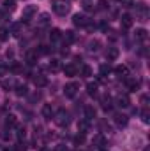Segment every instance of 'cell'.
Instances as JSON below:
<instances>
[{
	"label": "cell",
	"mask_w": 150,
	"mask_h": 151,
	"mask_svg": "<svg viewBox=\"0 0 150 151\" xmlns=\"http://www.w3.org/2000/svg\"><path fill=\"white\" fill-rule=\"evenodd\" d=\"M2 86H4L5 90H9V88H16V81H14V79H5V81L2 83Z\"/></svg>",
	"instance_id": "f1b7e54d"
},
{
	"label": "cell",
	"mask_w": 150,
	"mask_h": 151,
	"mask_svg": "<svg viewBox=\"0 0 150 151\" xmlns=\"http://www.w3.org/2000/svg\"><path fill=\"white\" fill-rule=\"evenodd\" d=\"M27 135V130L25 128H18V139H25Z\"/></svg>",
	"instance_id": "ab89813d"
},
{
	"label": "cell",
	"mask_w": 150,
	"mask_h": 151,
	"mask_svg": "<svg viewBox=\"0 0 150 151\" xmlns=\"http://www.w3.org/2000/svg\"><path fill=\"white\" fill-rule=\"evenodd\" d=\"M41 113H42V116H44L46 119H51V118H53V107H51L50 104H44Z\"/></svg>",
	"instance_id": "4fadbf2b"
},
{
	"label": "cell",
	"mask_w": 150,
	"mask_h": 151,
	"mask_svg": "<svg viewBox=\"0 0 150 151\" xmlns=\"http://www.w3.org/2000/svg\"><path fill=\"white\" fill-rule=\"evenodd\" d=\"M14 56V51L12 49H7V58H12Z\"/></svg>",
	"instance_id": "f6af8a7d"
},
{
	"label": "cell",
	"mask_w": 150,
	"mask_h": 151,
	"mask_svg": "<svg viewBox=\"0 0 150 151\" xmlns=\"http://www.w3.org/2000/svg\"><path fill=\"white\" fill-rule=\"evenodd\" d=\"M62 39V32L58 30V28H53L51 32H50V40L51 42H57V40H60Z\"/></svg>",
	"instance_id": "e0dca14e"
},
{
	"label": "cell",
	"mask_w": 150,
	"mask_h": 151,
	"mask_svg": "<svg viewBox=\"0 0 150 151\" xmlns=\"http://www.w3.org/2000/svg\"><path fill=\"white\" fill-rule=\"evenodd\" d=\"M141 104H143L145 107L149 106V95H141Z\"/></svg>",
	"instance_id": "7bdbcfd3"
},
{
	"label": "cell",
	"mask_w": 150,
	"mask_h": 151,
	"mask_svg": "<svg viewBox=\"0 0 150 151\" xmlns=\"http://www.w3.org/2000/svg\"><path fill=\"white\" fill-rule=\"evenodd\" d=\"M14 150H16V151H25V150H27V144H25V142H18Z\"/></svg>",
	"instance_id": "f35d334b"
},
{
	"label": "cell",
	"mask_w": 150,
	"mask_h": 151,
	"mask_svg": "<svg viewBox=\"0 0 150 151\" xmlns=\"http://www.w3.org/2000/svg\"><path fill=\"white\" fill-rule=\"evenodd\" d=\"M99 47H101V42H99L97 39L88 42V51H99Z\"/></svg>",
	"instance_id": "d4e9b609"
},
{
	"label": "cell",
	"mask_w": 150,
	"mask_h": 151,
	"mask_svg": "<svg viewBox=\"0 0 150 151\" xmlns=\"http://www.w3.org/2000/svg\"><path fill=\"white\" fill-rule=\"evenodd\" d=\"M95 114H97V111H95L94 106H87V107H85V116H87V119H94Z\"/></svg>",
	"instance_id": "d6986e66"
},
{
	"label": "cell",
	"mask_w": 150,
	"mask_h": 151,
	"mask_svg": "<svg viewBox=\"0 0 150 151\" xmlns=\"http://www.w3.org/2000/svg\"><path fill=\"white\" fill-rule=\"evenodd\" d=\"M88 128H90V119H81V121H78V130H79L81 134H87Z\"/></svg>",
	"instance_id": "7c38bea8"
},
{
	"label": "cell",
	"mask_w": 150,
	"mask_h": 151,
	"mask_svg": "<svg viewBox=\"0 0 150 151\" xmlns=\"http://www.w3.org/2000/svg\"><path fill=\"white\" fill-rule=\"evenodd\" d=\"M64 74H66V76H71V77H73V76H76V67L73 65V63L66 65V67H64Z\"/></svg>",
	"instance_id": "7402d4cb"
},
{
	"label": "cell",
	"mask_w": 150,
	"mask_h": 151,
	"mask_svg": "<svg viewBox=\"0 0 150 151\" xmlns=\"http://www.w3.org/2000/svg\"><path fill=\"white\" fill-rule=\"evenodd\" d=\"M39 23H41L42 27L48 25V23H50V16H48V14H41V21H39Z\"/></svg>",
	"instance_id": "8d00e7d4"
},
{
	"label": "cell",
	"mask_w": 150,
	"mask_h": 151,
	"mask_svg": "<svg viewBox=\"0 0 150 151\" xmlns=\"http://www.w3.org/2000/svg\"><path fill=\"white\" fill-rule=\"evenodd\" d=\"M81 7H83L85 11H92V9H94V4H92L90 0H81Z\"/></svg>",
	"instance_id": "1f68e13d"
},
{
	"label": "cell",
	"mask_w": 150,
	"mask_h": 151,
	"mask_svg": "<svg viewBox=\"0 0 150 151\" xmlns=\"http://www.w3.org/2000/svg\"><path fill=\"white\" fill-rule=\"evenodd\" d=\"M21 69H23V67H21V63H18V62H12V63H11V67H9V70H11V72H14V74L21 72Z\"/></svg>",
	"instance_id": "4316f807"
},
{
	"label": "cell",
	"mask_w": 150,
	"mask_h": 151,
	"mask_svg": "<svg viewBox=\"0 0 150 151\" xmlns=\"http://www.w3.org/2000/svg\"><path fill=\"white\" fill-rule=\"evenodd\" d=\"M110 70H111V67H110V65H101V76L108 74Z\"/></svg>",
	"instance_id": "74e56055"
},
{
	"label": "cell",
	"mask_w": 150,
	"mask_h": 151,
	"mask_svg": "<svg viewBox=\"0 0 150 151\" xmlns=\"http://www.w3.org/2000/svg\"><path fill=\"white\" fill-rule=\"evenodd\" d=\"M37 12V5H27V7H23V12H21V23L23 21H30L32 19V16Z\"/></svg>",
	"instance_id": "7a4b0ae2"
},
{
	"label": "cell",
	"mask_w": 150,
	"mask_h": 151,
	"mask_svg": "<svg viewBox=\"0 0 150 151\" xmlns=\"http://www.w3.org/2000/svg\"><path fill=\"white\" fill-rule=\"evenodd\" d=\"M69 9H71V5H69L66 0H55V2H53V11H55L58 16H66V14L69 12Z\"/></svg>",
	"instance_id": "6da1fadb"
},
{
	"label": "cell",
	"mask_w": 150,
	"mask_h": 151,
	"mask_svg": "<svg viewBox=\"0 0 150 151\" xmlns=\"http://www.w3.org/2000/svg\"><path fill=\"white\" fill-rule=\"evenodd\" d=\"M117 106H118V107H129V106H131L129 97H127V95H118V97H117Z\"/></svg>",
	"instance_id": "ba28073f"
},
{
	"label": "cell",
	"mask_w": 150,
	"mask_h": 151,
	"mask_svg": "<svg viewBox=\"0 0 150 151\" xmlns=\"http://www.w3.org/2000/svg\"><path fill=\"white\" fill-rule=\"evenodd\" d=\"M27 93H28V88L25 84H16V95L18 97H25Z\"/></svg>",
	"instance_id": "ffe728a7"
},
{
	"label": "cell",
	"mask_w": 150,
	"mask_h": 151,
	"mask_svg": "<svg viewBox=\"0 0 150 151\" xmlns=\"http://www.w3.org/2000/svg\"><path fill=\"white\" fill-rule=\"evenodd\" d=\"M94 144H97L99 148H103V146L106 144V139H104V137L99 134V135H95V137H94Z\"/></svg>",
	"instance_id": "83f0119b"
},
{
	"label": "cell",
	"mask_w": 150,
	"mask_h": 151,
	"mask_svg": "<svg viewBox=\"0 0 150 151\" xmlns=\"http://www.w3.org/2000/svg\"><path fill=\"white\" fill-rule=\"evenodd\" d=\"M125 86L131 90V91H136L140 88V81L138 79H133V77H125Z\"/></svg>",
	"instance_id": "8992f818"
},
{
	"label": "cell",
	"mask_w": 150,
	"mask_h": 151,
	"mask_svg": "<svg viewBox=\"0 0 150 151\" xmlns=\"http://www.w3.org/2000/svg\"><path fill=\"white\" fill-rule=\"evenodd\" d=\"M34 84L37 86V88H42V86H46L48 84V77L46 76H42V74H39L34 77Z\"/></svg>",
	"instance_id": "8fae6325"
},
{
	"label": "cell",
	"mask_w": 150,
	"mask_h": 151,
	"mask_svg": "<svg viewBox=\"0 0 150 151\" xmlns=\"http://www.w3.org/2000/svg\"><path fill=\"white\" fill-rule=\"evenodd\" d=\"M55 123H57L58 127H67V125L71 123L69 114L66 113V111H58V113H57V116H55Z\"/></svg>",
	"instance_id": "3957f363"
},
{
	"label": "cell",
	"mask_w": 150,
	"mask_h": 151,
	"mask_svg": "<svg viewBox=\"0 0 150 151\" xmlns=\"http://www.w3.org/2000/svg\"><path fill=\"white\" fill-rule=\"evenodd\" d=\"M117 2H120V0H117Z\"/></svg>",
	"instance_id": "7dc6e473"
},
{
	"label": "cell",
	"mask_w": 150,
	"mask_h": 151,
	"mask_svg": "<svg viewBox=\"0 0 150 151\" xmlns=\"http://www.w3.org/2000/svg\"><path fill=\"white\" fill-rule=\"evenodd\" d=\"M115 74L118 76V77H122V79H125L129 76V69L125 65H118V67H115Z\"/></svg>",
	"instance_id": "30bf717a"
},
{
	"label": "cell",
	"mask_w": 150,
	"mask_h": 151,
	"mask_svg": "<svg viewBox=\"0 0 150 151\" xmlns=\"http://www.w3.org/2000/svg\"><path fill=\"white\" fill-rule=\"evenodd\" d=\"M62 40L69 46V44H73L76 40V35H74V32H66V34H62Z\"/></svg>",
	"instance_id": "5bb4252c"
},
{
	"label": "cell",
	"mask_w": 150,
	"mask_h": 151,
	"mask_svg": "<svg viewBox=\"0 0 150 151\" xmlns=\"http://www.w3.org/2000/svg\"><path fill=\"white\" fill-rule=\"evenodd\" d=\"M87 93L94 97V95L97 93V83H88V84H87Z\"/></svg>",
	"instance_id": "603a6c76"
},
{
	"label": "cell",
	"mask_w": 150,
	"mask_h": 151,
	"mask_svg": "<svg viewBox=\"0 0 150 151\" xmlns=\"http://www.w3.org/2000/svg\"><path fill=\"white\" fill-rule=\"evenodd\" d=\"M120 25H122V28H131L133 27V18L129 16V14H124L122 18H120Z\"/></svg>",
	"instance_id": "9c48e42d"
},
{
	"label": "cell",
	"mask_w": 150,
	"mask_h": 151,
	"mask_svg": "<svg viewBox=\"0 0 150 151\" xmlns=\"http://www.w3.org/2000/svg\"><path fill=\"white\" fill-rule=\"evenodd\" d=\"M27 63H28V65H36V63H37V53H36V51H32V53L27 55Z\"/></svg>",
	"instance_id": "44dd1931"
},
{
	"label": "cell",
	"mask_w": 150,
	"mask_h": 151,
	"mask_svg": "<svg viewBox=\"0 0 150 151\" xmlns=\"http://www.w3.org/2000/svg\"><path fill=\"white\" fill-rule=\"evenodd\" d=\"M97 9H99V11H106V9H108V2H106V0H99V2H97Z\"/></svg>",
	"instance_id": "d590c367"
},
{
	"label": "cell",
	"mask_w": 150,
	"mask_h": 151,
	"mask_svg": "<svg viewBox=\"0 0 150 151\" xmlns=\"http://www.w3.org/2000/svg\"><path fill=\"white\" fill-rule=\"evenodd\" d=\"M39 151H48V150H46V148H41V150H39Z\"/></svg>",
	"instance_id": "bcb514c9"
},
{
	"label": "cell",
	"mask_w": 150,
	"mask_h": 151,
	"mask_svg": "<svg viewBox=\"0 0 150 151\" xmlns=\"http://www.w3.org/2000/svg\"><path fill=\"white\" fill-rule=\"evenodd\" d=\"M124 7H133V0H120Z\"/></svg>",
	"instance_id": "ee69618b"
},
{
	"label": "cell",
	"mask_w": 150,
	"mask_h": 151,
	"mask_svg": "<svg viewBox=\"0 0 150 151\" xmlns=\"http://www.w3.org/2000/svg\"><path fill=\"white\" fill-rule=\"evenodd\" d=\"M141 118H143V121H145V123H149V118H150V114H149V111H147V109H145V111L141 113Z\"/></svg>",
	"instance_id": "60d3db41"
},
{
	"label": "cell",
	"mask_w": 150,
	"mask_h": 151,
	"mask_svg": "<svg viewBox=\"0 0 150 151\" xmlns=\"http://www.w3.org/2000/svg\"><path fill=\"white\" fill-rule=\"evenodd\" d=\"M118 53H120V51H118L117 47H108L106 58H108V60H117V58H118Z\"/></svg>",
	"instance_id": "ac0fdd59"
},
{
	"label": "cell",
	"mask_w": 150,
	"mask_h": 151,
	"mask_svg": "<svg viewBox=\"0 0 150 151\" xmlns=\"http://www.w3.org/2000/svg\"><path fill=\"white\" fill-rule=\"evenodd\" d=\"M101 107H103L104 111H111L113 102H111V97H110V95H104V97L101 99Z\"/></svg>",
	"instance_id": "52a82bcc"
},
{
	"label": "cell",
	"mask_w": 150,
	"mask_h": 151,
	"mask_svg": "<svg viewBox=\"0 0 150 151\" xmlns=\"http://www.w3.org/2000/svg\"><path fill=\"white\" fill-rule=\"evenodd\" d=\"M81 76H83V77H90V76H92V67H90V65H83V67H81Z\"/></svg>",
	"instance_id": "f546056e"
},
{
	"label": "cell",
	"mask_w": 150,
	"mask_h": 151,
	"mask_svg": "<svg viewBox=\"0 0 150 151\" xmlns=\"http://www.w3.org/2000/svg\"><path fill=\"white\" fill-rule=\"evenodd\" d=\"M134 37L138 39V40H147V30H145V28H140V30H136Z\"/></svg>",
	"instance_id": "484cf974"
},
{
	"label": "cell",
	"mask_w": 150,
	"mask_h": 151,
	"mask_svg": "<svg viewBox=\"0 0 150 151\" xmlns=\"http://www.w3.org/2000/svg\"><path fill=\"white\" fill-rule=\"evenodd\" d=\"M78 88H79L78 83H67L64 86V95L69 97V99H73V97H76V93H78Z\"/></svg>",
	"instance_id": "277c9868"
},
{
	"label": "cell",
	"mask_w": 150,
	"mask_h": 151,
	"mask_svg": "<svg viewBox=\"0 0 150 151\" xmlns=\"http://www.w3.org/2000/svg\"><path fill=\"white\" fill-rule=\"evenodd\" d=\"M113 118H115V123H117L118 127H125V125H127V116H125V114H115Z\"/></svg>",
	"instance_id": "9a60e30c"
},
{
	"label": "cell",
	"mask_w": 150,
	"mask_h": 151,
	"mask_svg": "<svg viewBox=\"0 0 150 151\" xmlns=\"http://www.w3.org/2000/svg\"><path fill=\"white\" fill-rule=\"evenodd\" d=\"M7 39H9V32H7V28H0V40L5 42Z\"/></svg>",
	"instance_id": "e575fe53"
},
{
	"label": "cell",
	"mask_w": 150,
	"mask_h": 151,
	"mask_svg": "<svg viewBox=\"0 0 150 151\" xmlns=\"http://www.w3.org/2000/svg\"><path fill=\"white\" fill-rule=\"evenodd\" d=\"M73 25H74V27H79V28H83V27H88L90 21H88V18L83 16V14H74V16H73Z\"/></svg>",
	"instance_id": "5b68a950"
},
{
	"label": "cell",
	"mask_w": 150,
	"mask_h": 151,
	"mask_svg": "<svg viewBox=\"0 0 150 151\" xmlns=\"http://www.w3.org/2000/svg\"><path fill=\"white\" fill-rule=\"evenodd\" d=\"M9 72V67H5V65H0V76H5Z\"/></svg>",
	"instance_id": "b9f144b4"
},
{
	"label": "cell",
	"mask_w": 150,
	"mask_h": 151,
	"mask_svg": "<svg viewBox=\"0 0 150 151\" xmlns=\"http://www.w3.org/2000/svg\"><path fill=\"white\" fill-rule=\"evenodd\" d=\"M5 125H7L9 128H14V127H18V119H16V116H14V114H9V116L5 118Z\"/></svg>",
	"instance_id": "2e32d148"
},
{
	"label": "cell",
	"mask_w": 150,
	"mask_h": 151,
	"mask_svg": "<svg viewBox=\"0 0 150 151\" xmlns=\"http://www.w3.org/2000/svg\"><path fill=\"white\" fill-rule=\"evenodd\" d=\"M11 30H12V35H14V37H18V35H20V30H21V23H14Z\"/></svg>",
	"instance_id": "d6a6232c"
},
{
	"label": "cell",
	"mask_w": 150,
	"mask_h": 151,
	"mask_svg": "<svg viewBox=\"0 0 150 151\" xmlns=\"http://www.w3.org/2000/svg\"><path fill=\"white\" fill-rule=\"evenodd\" d=\"M83 142H85V134H78L74 137V144L79 146V144H83Z\"/></svg>",
	"instance_id": "836d02e7"
},
{
	"label": "cell",
	"mask_w": 150,
	"mask_h": 151,
	"mask_svg": "<svg viewBox=\"0 0 150 151\" xmlns=\"http://www.w3.org/2000/svg\"><path fill=\"white\" fill-rule=\"evenodd\" d=\"M58 69H60V63H58V60H51V62H50V70H51V72H57Z\"/></svg>",
	"instance_id": "4dcf8cb0"
},
{
	"label": "cell",
	"mask_w": 150,
	"mask_h": 151,
	"mask_svg": "<svg viewBox=\"0 0 150 151\" xmlns=\"http://www.w3.org/2000/svg\"><path fill=\"white\" fill-rule=\"evenodd\" d=\"M4 9L5 11H14L16 9V0H4Z\"/></svg>",
	"instance_id": "cb8c5ba5"
}]
</instances>
